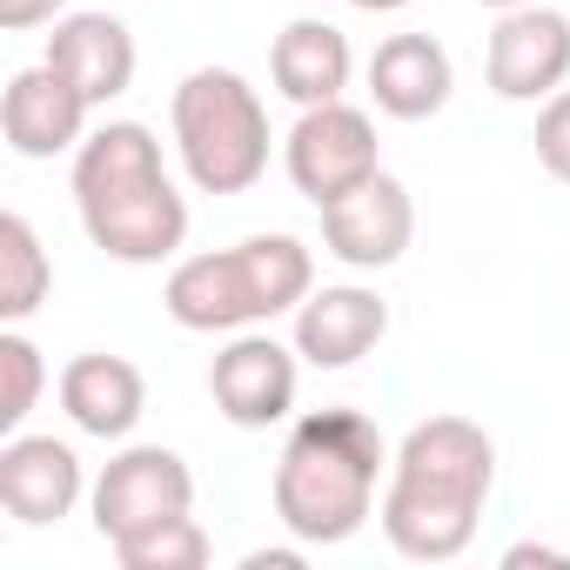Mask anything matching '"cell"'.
<instances>
[{"label": "cell", "mask_w": 570, "mask_h": 570, "mask_svg": "<svg viewBox=\"0 0 570 570\" xmlns=\"http://www.w3.org/2000/svg\"><path fill=\"white\" fill-rule=\"evenodd\" d=\"M497 490V443L470 416H423L390 456L383 483V537L410 563H456L476 543L483 503Z\"/></svg>", "instance_id": "6da1fadb"}, {"label": "cell", "mask_w": 570, "mask_h": 570, "mask_svg": "<svg viewBox=\"0 0 570 570\" xmlns=\"http://www.w3.org/2000/svg\"><path fill=\"white\" fill-rule=\"evenodd\" d=\"M75 215L108 262L155 268L188 242V195L175 188L148 121H101L75 148Z\"/></svg>", "instance_id": "7a4b0ae2"}, {"label": "cell", "mask_w": 570, "mask_h": 570, "mask_svg": "<svg viewBox=\"0 0 570 570\" xmlns=\"http://www.w3.org/2000/svg\"><path fill=\"white\" fill-rule=\"evenodd\" d=\"M390 470V443L363 410H309L282 436L268 503L275 523L309 550L350 543L376 517V476Z\"/></svg>", "instance_id": "3957f363"}, {"label": "cell", "mask_w": 570, "mask_h": 570, "mask_svg": "<svg viewBox=\"0 0 570 570\" xmlns=\"http://www.w3.org/2000/svg\"><path fill=\"white\" fill-rule=\"evenodd\" d=\"M316 289V255L296 235H248L215 255H188L168 268L161 309L175 330L195 336H242L275 316H296Z\"/></svg>", "instance_id": "277c9868"}, {"label": "cell", "mask_w": 570, "mask_h": 570, "mask_svg": "<svg viewBox=\"0 0 570 570\" xmlns=\"http://www.w3.org/2000/svg\"><path fill=\"white\" fill-rule=\"evenodd\" d=\"M168 128H175L181 175L202 195H248L268 175V141H275L268 108L235 68L181 75V88L168 101Z\"/></svg>", "instance_id": "5b68a950"}, {"label": "cell", "mask_w": 570, "mask_h": 570, "mask_svg": "<svg viewBox=\"0 0 570 570\" xmlns=\"http://www.w3.org/2000/svg\"><path fill=\"white\" fill-rule=\"evenodd\" d=\"M88 510H95V530L101 543H128L155 523H175L195 510V470L181 463V450L168 443H128L101 463L95 490H88Z\"/></svg>", "instance_id": "8992f818"}, {"label": "cell", "mask_w": 570, "mask_h": 570, "mask_svg": "<svg viewBox=\"0 0 570 570\" xmlns=\"http://www.w3.org/2000/svg\"><path fill=\"white\" fill-rule=\"evenodd\" d=\"M282 168H289L296 195H309L316 208H330L336 195H350L356 181H370L383 168V141H376V121L350 101H323V108H303L296 128L282 135Z\"/></svg>", "instance_id": "52a82bcc"}, {"label": "cell", "mask_w": 570, "mask_h": 570, "mask_svg": "<svg viewBox=\"0 0 570 570\" xmlns=\"http://www.w3.org/2000/svg\"><path fill=\"white\" fill-rule=\"evenodd\" d=\"M296 390H303V356H296V343H275L268 330L228 336V350H215V363H208V396L235 430L289 423Z\"/></svg>", "instance_id": "ba28073f"}, {"label": "cell", "mask_w": 570, "mask_h": 570, "mask_svg": "<svg viewBox=\"0 0 570 570\" xmlns=\"http://www.w3.org/2000/svg\"><path fill=\"white\" fill-rule=\"evenodd\" d=\"M483 81L497 101H550L570 81V14L543 8V0L497 14L483 48Z\"/></svg>", "instance_id": "9c48e42d"}, {"label": "cell", "mask_w": 570, "mask_h": 570, "mask_svg": "<svg viewBox=\"0 0 570 570\" xmlns=\"http://www.w3.org/2000/svg\"><path fill=\"white\" fill-rule=\"evenodd\" d=\"M410 242H416V202L390 168H376L370 181H356L350 195H336L323 208V248L343 268H370V275L396 268L410 255Z\"/></svg>", "instance_id": "30bf717a"}, {"label": "cell", "mask_w": 570, "mask_h": 570, "mask_svg": "<svg viewBox=\"0 0 570 570\" xmlns=\"http://www.w3.org/2000/svg\"><path fill=\"white\" fill-rule=\"evenodd\" d=\"M88 470L75 456V443L61 436H35V430H14L0 443V510L28 530H48L61 517H75V503L88 497Z\"/></svg>", "instance_id": "8fae6325"}, {"label": "cell", "mask_w": 570, "mask_h": 570, "mask_svg": "<svg viewBox=\"0 0 570 570\" xmlns=\"http://www.w3.org/2000/svg\"><path fill=\"white\" fill-rule=\"evenodd\" d=\"M88 115L95 101L61 75V68H21L0 95V135L21 161H55V155H75L88 141Z\"/></svg>", "instance_id": "7c38bea8"}, {"label": "cell", "mask_w": 570, "mask_h": 570, "mask_svg": "<svg viewBox=\"0 0 570 570\" xmlns=\"http://www.w3.org/2000/svg\"><path fill=\"white\" fill-rule=\"evenodd\" d=\"M383 336H390V303L376 289H363V282L309 289L296 309V330H289V343L309 370H356Z\"/></svg>", "instance_id": "4fadbf2b"}, {"label": "cell", "mask_w": 570, "mask_h": 570, "mask_svg": "<svg viewBox=\"0 0 570 570\" xmlns=\"http://www.w3.org/2000/svg\"><path fill=\"white\" fill-rule=\"evenodd\" d=\"M55 396H61L68 423H75L81 436H101V443H128L135 423H141V410H148V383H141V370H135L128 356H108V350L75 356V363L61 370Z\"/></svg>", "instance_id": "5bb4252c"}, {"label": "cell", "mask_w": 570, "mask_h": 570, "mask_svg": "<svg viewBox=\"0 0 570 570\" xmlns=\"http://www.w3.org/2000/svg\"><path fill=\"white\" fill-rule=\"evenodd\" d=\"M350 75H356V48L336 21H316V14H296L289 28L275 35L268 48V81L282 101L296 108H323V101H343L350 95Z\"/></svg>", "instance_id": "9a60e30c"}, {"label": "cell", "mask_w": 570, "mask_h": 570, "mask_svg": "<svg viewBox=\"0 0 570 570\" xmlns=\"http://www.w3.org/2000/svg\"><path fill=\"white\" fill-rule=\"evenodd\" d=\"M41 61L61 68L95 108H108V101H121V95L135 88V61H141V55H135L128 21H115V14H61Z\"/></svg>", "instance_id": "2e32d148"}, {"label": "cell", "mask_w": 570, "mask_h": 570, "mask_svg": "<svg viewBox=\"0 0 570 570\" xmlns=\"http://www.w3.org/2000/svg\"><path fill=\"white\" fill-rule=\"evenodd\" d=\"M450 88H456V68H450V48L436 35H390L370 55V101L390 121H430V115H443Z\"/></svg>", "instance_id": "e0dca14e"}, {"label": "cell", "mask_w": 570, "mask_h": 570, "mask_svg": "<svg viewBox=\"0 0 570 570\" xmlns=\"http://www.w3.org/2000/svg\"><path fill=\"white\" fill-rule=\"evenodd\" d=\"M48 289H55V262H48L35 222L21 208H8L0 215V323L21 330L48 303Z\"/></svg>", "instance_id": "ac0fdd59"}, {"label": "cell", "mask_w": 570, "mask_h": 570, "mask_svg": "<svg viewBox=\"0 0 570 570\" xmlns=\"http://www.w3.org/2000/svg\"><path fill=\"white\" fill-rule=\"evenodd\" d=\"M208 557H215V543L195 523V510L175 517V523H155V530H141L128 543H115V563L121 570H202Z\"/></svg>", "instance_id": "d6986e66"}, {"label": "cell", "mask_w": 570, "mask_h": 570, "mask_svg": "<svg viewBox=\"0 0 570 570\" xmlns=\"http://www.w3.org/2000/svg\"><path fill=\"white\" fill-rule=\"evenodd\" d=\"M41 390H48V363H41V350H35L21 330H8V336H0V436L28 430Z\"/></svg>", "instance_id": "ffe728a7"}, {"label": "cell", "mask_w": 570, "mask_h": 570, "mask_svg": "<svg viewBox=\"0 0 570 570\" xmlns=\"http://www.w3.org/2000/svg\"><path fill=\"white\" fill-rule=\"evenodd\" d=\"M530 141H537L543 175L570 188V88H557L550 101H537V135Z\"/></svg>", "instance_id": "44dd1931"}, {"label": "cell", "mask_w": 570, "mask_h": 570, "mask_svg": "<svg viewBox=\"0 0 570 570\" xmlns=\"http://www.w3.org/2000/svg\"><path fill=\"white\" fill-rule=\"evenodd\" d=\"M68 14V0H0V28L8 35H28V28H48Z\"/></svg>", "instance_id": "7402d4cb"}, {"label": "cell", "mask_w": 570, "mask_h": 570, "mask_svg": "<svg viewBox=\"0 0 570 570\" xmlns=\"http://www.w3.org/2000/svg\"><path fill=\"white\" fill-rule=\"evenodd\" d=\"M530 563L570 570V550H557V543H510V550H503V570H530Z\"/></svg>", "instance_id": "603a6c76"}, {"label": "cell", "mask_w": 570, "mask_h": 570, "mask_svg": "<svg viewBox=\"0 0 570 570\" xmlns=\"http://www.w3.org/2000/svg\"><path fill=\"white\" fill-rule=\"evenodd\" d=\"M303 550H309V543H296V550H248V557H242V570H296V563H303Z\"/></svg>", "instance_id": "cb8c5ba5"}, {"label": "cell", "mask_w": 570, "mask_h": 570, "mask_svg": "<svg viewBox=\"0 0 570 570\" xmlns=\"http://www.w3.org/2000/svg\"><path fill=\"white\" fill-rule=\"evenodd\" d=\"M350 8H356V14H403L410 0H350Z\"/></svg>", "instance_id": "d4e9b609"}, {"label": "cell", "mask_w": 570, "mask_h": 570, "mask_svg": "<svg viewBox=\"0 0 570 570\" xmlns=\"http://www.w3.org/2000/svg\"><path fill=\"white\" fill-rule=\"evenodd\" d=\"M476 8H490V14H510V8H530V0H476Z\"/></svg>", "instance_id": "484cf974"}]
</instances>
